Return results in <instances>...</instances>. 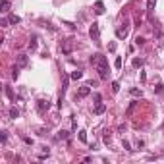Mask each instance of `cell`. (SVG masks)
Wrapping results in <instances>:
<instances>
[{"instance_id":"cb8c5ba5","label":"cell","mask_w":164,"mask_h":164,"mask_svg":"<svg viewBox=\"0 0 164 164\" xmlns=\"http://www.w3.org/2000/svg\"><path fill=\"white\" fill-rule=\"evenodd\" d=\"M0 141H2V145H6V141H8V133L2 131V135H0Z\"/></svg>"},{"instance_id":"7c38bea8","label":"cell","mask_w":164,"mask_h":164,"mask_svg":"<svg viewBox=\"0 0 164 164\" xmlns=\"http://www.w3.org/2000/svg\"><path fill=\"white\" fill-rule=\"evenodd\" d=\"M143 64H145L143 58H133V68H143Z\"/></svg>"},{"instance_id":"f1b7e54d","label":"cell","mask_w":164,"mask_h":164,"mask_svg":"<svg viewBox=\"0 0 164 164\" xmlns=\"http://www.w3.org/2000/svg\"><path fill=\"white\" fill-rule=\"evenodd\" d=\"M12 77H14V79H18V77H19V70H18V68L12 70Z\"/></svg>"},{"instance_id":"ba28073f","label":"cell","mask_w":164,"mask_h":164,"mask_svg":"<svg viewBox=\"0 0 164 164\" xmlns=\"http://www.w3.org/2000/svg\"><path fill=\"white\" fill-rule=\"evenodd\" d=\"M27 62H29L27 54H19V56H18V66H19V68H25V66H27Z\"/></svg>"},{"instance_id":"52a82bcc","label":"cell","mask_w":164,"mask_h":164,"mask_svg":"<svg viewBox=\"0 0 164 164\" xmlns=\"http://www.w3.org/2000/svg\"><path fill=\"white\" fill-rule=\"evenodd\" d=\"M104 110H106V104L104 102H97V106H95L93 112L97 114V116H100V114H104Z\"/></svg>"},{"instance_id":"4fadbf2b","label":"cell","mask_w":164,"mask_h":164,"mask_svg":"<svg viewBox=\"0 0 164 164\" xmlns=\"http://www.w3.org/2000/svg\"><path fill=\"white\" fill-rule=\"evenodd\" d=\"M110 137H112V131H110V129H104V135H102V139H104V143H106V145L110 143Z\"/></svg>"},{"instance_id":"8992f818","label":"cell","mask_w":164,"mask_h":164,"mask_svg":"<svg viewBox=\"0 0 164 164\" xmlns=\"http://www.w3.org/2000/svg\"><path fill=\"white\" fill-rule=\"evenodd\" d=\"M127 31H129V27H127V23H126V27H118L116 29V37L118 39H126L127 37Z\"/></svg>"},{"instance_id":"4316f807","label":"cell","mask_w":164,"mask_h":164,"mask_svg":"<svg viewBox=\"0 0 164 164\" xmlns=\"http://www.w3.org/2000/svg\"><path fill=\"white\" fill-rule=\"evenodd\" d=\"M156 95H164V85H156Z\"/></svg>"},{"instance_id":"f546056e","label":"cell","mask_w":164,"mask_h":164,"mask_svg":"<svg viewBox=\"0 0 164 164\" xmlns=\"http://www.w3.org/2000/svg\"><path fill=\"white\" fill-rule=\"evenodd\" d=\"M79 139H81V141H83V143H85V141H87V133H85V131H83V129H81V131H79Z\"/></svg>"},{"instance_id":"9c48e42d","label":"cell","mask_w":164,"mask_h":164,"mask_svg":"<svg viewBox=\"0 0 164 164\" xmlns=\"http://www.w3.org/2000/svg\"><path fill=\"white\" fill-rule=\"evenodd\" d=\"M95 8H97L95 12H97L98 16H102V14H104V4L100 2V0H98V2H95Z\"/></svg>"},{"instance_id":"7402d4cb","label":"cell","mask_w":164,"mask_h":164,"mask_svg":"<svg viewBox=\"0 0 164 164\" xmlns=\"http://www.w3.org/2000/svg\"><path fill=\"white\" fill-rule=\"evenodd\" d=\"M68 135H70V133H68V131H64V129H62L60 133H58V139H68Z\"/></svg>"},{"instance_id":"3957f363","label":"cell","mask_w":164,"mask_h":164,"mask_svg":"<svg viewBox=\"0 0 164 164\" xmlns=\"http://www.w3.org/2000/svg\"><path fill=\"white\" fill-rule=\"evenodd\" d=\"M50 108V102L48 100H45V98H39L37 100V110H39V114H45Z\"/></svg>"},{"instance_id":"1f68e13d","label":"cell","mask_w":164,"mask_h":164,"mask_svg":"<svg viewBox=\"0 0 164 164\" xmlns=\"http://www.w3.org/2000/svg\"><path fill=\"white\" fill-rule=\"evenodd\" d=\"M8 23H10V19H2V21H0V25H2V27H8Z\"/></svg>"},{"instance_id":"9a60e30c","label":"cell","mask_w":164,"mask_h":164,"mask_svg":"<svg viewBox=\"0 0 164 164\" xmlns=\"http://www.w3.org/2000/svg\"><path fill=\"white\" fill-rule=\"evenodd\" d=\"M156 6V0H147V12H153Z\"/></svg>"},{"instance_id":"30bf717a","label":"cell","mask_w":164,"mask_h":164,"mask_svg":"<svg viewBox=\"0 0 164 164\" xmlns=\"http://www.w3.org/2000/svg\"><path fill=\"white\" fill-rule=\"evenodd\" d=\"M10 118H12V120H16V118H19V110L16 106H12L10 108Z\"/></svg>"},{"instance_id":"2e32d148","label":"cell","mask_w":164,"mask_h":164,"mask_svg":"<svg viewBox=\"0 0 164 164\" xmlns=\"http://www.w3.org/2000/svg\"><path fill=\"white\" fill-rule=\"evenodd\" d=\"M6 97H8L10 98V100H16V95H14V91H12V89H10V87H6Z\"/></svg>"},{"instance_id":"7a4b0ae2","label":"cell","mask_w":164,"mask_h":164,"mask_svg":"<svg viewBox=\"0 0 164 164\" xmlns=\"http://www.w3.org/2000/svg\"><path fill=\"white\" fill-rule=\"evenodd\" d=\"M89 35H91V39H93L95 42H100V29H98V23H93L91 25V29H89Z\"/></svg>"},{"instance_id":"8fae6325","label":"cell","mask_w":164,"mask_h":164,"mask_svg":"<svg viewBox=\"0 0 164 164\" xmlns=\"http://www.w3.org/2000/svg\"><path fill=\"white\" fill-rule=\"evenodd\" d=\"M29 48L31 50H37V35H33L31 41H29Z\"/></svg>"},{"instance_id":"e0dca14e","label":"cell","mask_w":164,"mask_h":164,"mask_svg":"<svg viewBox=\"0 0 164 164\" xmlns=\"http://www.w3.org/2000/svg\"><path fill=\"white\" fill-rule=\"evenodd\" d=\"M0 8H2V12H8V10H10V0H2Z\"/></svg>"},{"instance_id":"6da1fadb","label":"cell","mask_w":164,"mask_h":164,"mask_svg":"<svg viewBox=\"0 0 164 164\" xmlns=\"http://www.w3.org/2000/svg\"><path fill=\"white\" fill-rule=\"evenodd\" d=\"M91 64L97 68V71H98V77L100 79H108V74H110V70H108V60H106V56H102V54H93L91 56Z\"/></svg>"},{"instance_id":"ac0fdd59","label":"cell","mask_w":164,"mask_h":164,"mask_svg":"<svg viewBox=\"0 0 164 164\" xmlns=\"http://www.w3.org/2000/svg\"><path fill=\"white\" fill-rule=\"evenodd\" d=\"M8 19H10V23H14V25H16V23H19V21H21V19H19V16H14V14L10 16Z\"/></svg>"},{"instance_id":"603a6c76","label":"cell","mask_w":164,"mask_h":164,"mask_svg":"<svg viewBox=\"0 0 164 164\" xmlns=\"http://www.w3.org/2000/svg\"><path fill=\"white\" fill-rule=\"evenodd\" d=\"M135 106H137V102H135V100H133V102L129 104V108H127V116H129V114L133 112V110H135Z\"/></svg>"},{"instance_id":"277c9868","label":"cell","mask_w":164,"mask_h":164,"mask_svg":"<svg viewBox=\"0 0 164 164\" xmlns=\"http://www.w3.org/2000/svg\"><path fill=\"white\" fill-rule=\"evenodd\" d=\"M71 47H74V39H66V41L60 45V48H62V52H64V54H70V52H71Z\"/></svg>"},{"instance_id":"83f0119b","label":"cell","mask_w":164,"mask_h":164,"mask_svg":"<svg viewBox=\"0 0 164 164\" xmlns=\"http://www.w3.org/2000/svg\"><path fill=\"white\" fill-rule=\"evenodd\" d=\"M122 145H124V149H126V151H129V153L133 151V149L129 147V141H126V139H124V143H122Z\"/></svg>"},{"instance_id":"ffe728a7","label":"cell","mask_w":164,"mask_h":164,"mask_svg":"<svg viewBox=\"0 0 164 164\" xmlns=\"http://www.w3.org/2000/svg\"><path fill=\"white\" fill-rule=\"evenodd\" d=\"M129 93H131V95H133V97H139V98H141V97H143V93H141V89H131V91H129Z\"/></svg>"},{"instance_id":"d6986e66","label":"cell","mask_w":164,"mask_h":164,"mask_svg":"<svg viewBox=\"0 0 164 164\" xmlns=\"http://www.w3.org/2000/svg\"><path fill=\"white\" fill-rule=\"evenodd\" d=\"M156 37H158V47L162 48L164 47V33H156Z\"/></svg>"},{"instance_id":"5b68a950","label":"cell","mask_w":164,"mask_h":164,"mask_svg":"<svg viewBox=\"0 0 164 164\" xmlns=\"http://www.w3.org/2000/svg\"><path fill=\"white\" fill-rule=\"evenodd\" d=\"M89 93H91V85L87 83V85H83V87H79V91H77L75 98H83V97H87Z\"/></svg>"},{"instance_id":"44dd1931","label":"cell","mask_w":164,"mask_h":164,"mask_svg":"<svg viewBox=\"0 0 164 164\" xmlns=\"http://www.w3.org/2000/svg\"><path fill=\"white\" fill-rule=\"evenodd\" d=\"M114 68H116V70H120V68H122V58H120V56H118L116 62H114Z\"/></svg>"},{"instance_id":"5bb4252c","label":"cell","mask_w":164,"mask_h":164,"mask_svg":"<svg viewBox=\"0 0 164 164\" xmlns=\"http://www.w3.org/2000/svg\"><path fill=\"white\" fill-rule=\"evenodd\" d=\"M71 79H81L83 77V71H79V70H75V71H71V75H70Z\"/></svg>"},{"instance_id":"4dcf8cb0","label":"cell","mask_w":164,"mask_h":164,"mask_svg":"<svg viewBox=\"0 0 164 164\" xmlns=\"http://www.w3.org/2000/svg\"><path fill=\"white\" fill-rule=\"evenodd\" d=\"M108 50H110V52L116 50V42H110V45H108Z\"/></svg>"},{"instance_id":"d4e9b609","label":"cell","mask_w":164,"mask_h":164,"mask_svg":"<svg viewBox=\"0 0 164 164\" xmlns=\"http://www.w3.org/2000/svg\"><path fill=\"white\" fill-rule=\"evenodd\" d=\"M135 45H137V47H143V45H145V39H143V37H137V39H135Z\"/></svg>"},{"instance_id":"484cf974","label":"cell","mask_w":164,"mask_h":164,"mask_svg":"<svg viewBox=\"0 0 164 164\" xmlns=\"http://www.w3.org/2000/svg\"><path fill=\"white\" fill-rule=\"evenodd\" d=\"M112 91H114V93L120 91V83H118V81H112Z\"/></svg>"}]
</instances>
